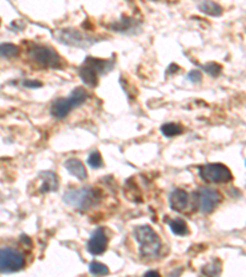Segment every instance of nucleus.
I'll return each instance as SVG.
<instances>
[{
	"label": "nucleus",
	"mask_w": 246,
	"mask_h": 277,
	"mask_svg": "<svg viewBox=\"0 0 246 277\" xmlns=\"http://www.w3.org/2000/svg\"><path fill=\"white\" fill-rule=\"evenodd\" d=\"M88 163L94 169H98V168L102 166V158H101V154L98 153V150L92 152V154H90L89 159H88Z\"/></svg>",
	"instance_id": "4be33fe9"
},
{
	"label": "nucleus",
	"mask_w": 246,
	"mask_h": 277,
	"mask_svg": "<svg viewBox=\"0 0 246 277\" xmlns=\"http://www.w3.org/2000/svg\"><path fill=\"white\" fill-rule=\"evenodd\" d=\"M64 202L79 211H88L94 204L101 198L98 190L94 188H78V190H69L64 194Z\"/></svg>",
	"instance_id": "f03ea898"
},
{
	"label": "nucleus",
	"mask_w": 246,
	"mask_h": 277,
	"mask_svg": "<svg viewBox=\"0 0 246 277\" xmlns=\"http://www.w3.org/2000/svg\"><path fill=\"white\" fill-rule=\"evenodd\" d=\"M40 178L42 180L41 185V192H53L57 191L60 188V180H58L57 174L52 172H44L40 174Z\"/></svg>",
	"instance_id": "9b49d317"
},
{
	"label": "nucleus",
	"mask_w": 246,
	"mask_h": 277,
	"mask_svg": "<svg viewBox=\"0 0 246 277\" xmlns=\"http://www.w3.org/2000/svg\"><path fill=\"white\" fill-rule=\"evenodd\" d=\"M134 236L140 246V255L143 258H154L162 249L159 236L149 226H139L134 229Z\"/></svg>",
	"instance_id": "f257e3e1"
},
{
	"label": "nucleus",
	"mask_w": 246,
	"mask_h": 277,
	"mask_svg": "<svg viewBox=\"0 0 246 277\" xmlns=\"http://www.w3.org/2000/svg\"><path fill=\"white\" fill-rule=\"evenodd\" d=\"M222 194L214 188H202L196 192V201L198 208L203 213H212L222 202Z\"/></svg>",
	"instance_id": "6e6552de"
},
{
	"label": "nucleus",
	"mask_w": 246,
	"mask_h": 277,
	"mask_svg": "<svg viewBox=\"0 0 246 277\" xmlns=\"http://www.w3.org/2000/svg\"><path fill=\"white\" fill-rule=\"evenodd\" d=\"M200 175L203 180L212 184H226L232 180L229 168L220 163L203 165L200 170Z\"/></svg>",
	"instance_id": "423d86ee"
},
{
	"label": "nucleus",
	"mask_w": 246,
	"mask_h": 277,
	"mask_svg": "<svg viewBox=\"0 0 246 277\" xmlns=\"http://www.w3.org/2000/svg\"><path fill=\"white\" fill-rule=\"evenodd\" d=\"M86 98L88 92H85L82 88H76V90H73V92H72L68 98H57V100L53 102L52 108H50V114H52V116L56 117L57 120L66 118L73 108L82 105V104L86 101Z\"/></svg>",
	"instance_id": "7ed1b4c3"
},
{
	"label": "nucleus",
	"mask_w": 246,
	"mask_h": 277,
	"mask_svg": "<svg viewBox=\"0 0 246 277\" xmlns=\"http://www.w3.org/2000/svg\"><path fill=\"white\" fill-rule=\"evenodd\" d=\"M56 40L60 44H68L72 47H78V48H88L92 46L96 41L92 36L82 32V31L76 30V28H63V30H57L54 32Z\"/></svg>",
	"instance_id": "20e7f679"
},
{
	"label": "nucleus",
	"mask_w": 246,
	"mask_h": 277,
	"mask_svg": "<svg viewBox=\"0 0 246 277\" xmlns=\"http://www.w3.org/2000/svg\"><path fill=\"white\" fill-rule=\"evenodd\" d=\"M187 79L196 84V82H202V73L200 70H191L187 74Z\"/></svg>",
	"instance_id": "5701e85b"
},
{
	"label": "nucleus",
	"mask_w": 246,
	"mask_h": 277,
	"mask_svg": "<svg viewBox=\"0 0 246 277\" xmlns=\"http://www.w3.org/2000/svg\"><path fill=\"white\" fill-rule=\"evenodd\" d=\"M24 86L30 88V89H36V88L42 86V82L38 80H25L24 82Z\"/></svg>",
	"instance_id": "b1692460"
},
{
	"label": "nucleus",
	"mask_w": 246,
	"mask_h": 277,
	"mask_svg": "<svg viewBox=\"0 0 246 277\" xmlns=\"http://www.w3.org/2000/svg\"><path fill=\"white\" fill-rule=\"evenodd\" d=\"M89 270L94 276H106L110 272L108 266L101 262H98V261H94V262L90 264Z\"/></svg>",
	"instance_id": "aec40b11"
},
{
	"label": "nucleus",
	"mask_w": 246,
	"mask_h": 277,
	"mask_svg": "<svg viewBox=\"0 0 246 277\" xmlns=\"http://www.w3.org/2000/svg\"><path fill=\"white\" fill-rule=\"evenodd\" d=\"M85 63L92 66V68L98 72V74L108 73V72L111 70L112 66H114V62H112V60H98V58H92V57H88L86 60H85Z\"/></svg>",
	"instance_id": "4468645a"
},
{
	"label": "nucleus",
	"mask_w": 246,
	"mask_h": 277,
	"mask_svg": "<svg viewBox=\"0 0 246 277\" xmlns=\"http://www.w3.org/2000/svg\"><path fill=\"white\" fill-rule=\"evenodd\" d=\"M190 196L182 188H176L170 195V207L176 212L184 211L188 206Z\"/></svg>",
	"instance_id": "9d476101"
},
{
	"label": "nucleus",
	"mask_w": 246,
	"mask_h": 277,
	"mask_svg": "<svg viewBox=\"0 0 246 277\" xmlns=\"http://www.w3.org/2000/svg\"><path fill=\"white\" fill-rule=\"evenodd\" d=\"M198 9L203 14L210 15V16H220L223 14L222 5L214 2H202L200 4H198Z\"/></svg>",
	"instance_id": "2eb2a0df"
},
{
	"label": "nucleus",
	"mask_w": 246,
	"mask_h": 277,
	"mask_svg": "<svg viewBox=\"0 0 246 277\" xmlns=\"http://www.w3.org/2000/svg\"><path fill=\"white\" fill-rule=\"evenodd\" d=\"M202 69L206 72L207 74H210V76H218L219 74L222 73V66L218 64V63L216 62H210V63H207V64L202 66Z\"/></svg>",
	"instance_id": "412c9836"
},
{
	"label": "nucleus",
	"mask_w": 246,
	"mask_h": 277,
	"mask_svg": "<svg viewBox=\"0 0 246 277\" xmlns=\"http://www.w3.org/2000/svg\"><path fill=\"white\" fill-rule=\"evenodd\" d=\"M79 76L82 79V82L89 86H96L98 82V74L92 66L84 62V64L79 68Z\"/></svg>",
	"instance_id": "ddd939ff"
},
{
	"label": "nucleus",
	"mask_w": 246,
	"mask_h": 277,
	"mask_svg": "<svg viewBox=\"0 0 246 277\" xmlns=\"http://www.w3.org/2000/svg\"><path fill=\"white\" fill-rule=\"evenodd\" d=\"M25 268V258L14 248L5 246L0 249V274L18 272Z\"/></svg>",
	"instance_id": "39448f33"
},
{
	"label": "nucleus",
	"mask_w": 246,
	"mask_h": 277,
	"mask_svg": "<svg viewBox=\"0 0 246 277\" xmlns=\"http://www.w3.org/2000/svg\"><path fill=\"white\" fill-rule=\"evenodd\" d=\"M108 245V239L106 236L104 228H98L94 232V234L88 243V250L92 255H101L106 252Z\"/></svg>",
	"instance_id": "1a4fd4ad"
},
{
	"label": "nucleus",
	"mask_w": 246,
	"mask_h": 277,
	"mask_svg": "<svg viewBox=\"0 0 246 277\" xmlns=\"http://www.w3.org/2000/svg\"><path fill=\"white\" fill-rule=\"evenodd\" d=\"M170 229L174 234L176 236H187L188 234V226L186 224L184 220L181 218H176V220H172L170 222Z\"/></svg>",
	"instance_id": "dca6fc26"
},
{
	"label": "nucleus",
	"mask_w": 246,
	"mask_h": 277,
	"mask_svg": "<svg viewBox=\"0 0 246 277\" xmlns=\"http://www.w3.org/2000/svg\"><path fill=\"white\" fill-rule=\"evenodd\" d=\"M181 274H182V268H176V270H174L169 275V277H180Z\"/></svg>",
	"instance_id": "393cba45"
},
{
	"label": "nucleus",
	"mask_w": 246,
	"mask_h": 277,
	"mask_svg": "<svg viewBox=\"0 0 246 277\" xmlns=\"http://www.w3.org/2000/svg\"><path fill=\"white\" fill-rule=\"evenodd\" d=\"M144 277H162V276H160V274L158 272V271L150 270V271H148L146 275H144Z\"/></svg>",
	"instance_id": "a878e982"
},
{
	"label": "nucleus",
	"mask_w": 246,
	"mask_h": 277,
	"mask_svg": "<svg viewBox=\"0 0 246 277\" xmlns=\"http://www.w3.org/2000/svg\"><path fill=\"white\" fill-rule=\"evenodd\" d=\"M32 60L44 68H60L62 66L60 56L48 46H34L30 50Z\"/></svg>",
	"instance_id": "0eeeda50"
},
{
	"label": "nucleus",
	"mask_w": 246,
	"mask_h": 277,
	"mask_svg": "<svg viewBox=\"0 0 246 277\" xmlns=\"http://www.w3.org/2000/svg\"><path fill=\"white\" fill-rule=\"evenodd\" d=\"M222 272V262L219 260L212 261L202 268V274L207 277H219Z\"/></svg>",
	"instance_id": "f3484780"
},
{
	"label": "nucleus",
	"mask_w": 246,
	"mask_h": 277,
	"mask_svg": "<svg viewBox=\"0 0 246 277\" xmlns=\"http://www.w3.org/2000/svg\"><path fill=\"white\" fill-rule=\"evenodd\" d=\"M64 166H66V169L68 170L73 176H76L78 180L80 181L86 180L88 178L86 168L84 166L82 162H80L79 159H68V160L64 163Z\"/></svg>",
	"instance_id": "f8f14e48"
},
{
	"label": "nucleus",
	"mask_w": 246,
	"mask_h": 277,
	"mask_svg": "<svg viewBox=\"0 0 246 277\" xmlns=\"http://www.w3.org/2000/svg\"><path fill=\"white\" fill-rule=\"evenodd\" d=\"M162 132L165 137H175V136L181 134L184 132V128L180 126V124H165L164 126L162 127Z\"/></svg>",
	"instance_id": "6ab92c4d"
},
{
	"label": "nucleus",
	"mask_w": 246,
	"mask_h": 277,
	"mask_svg": "<svg viewBox=\"0 0 246 277\" xmlns=\"http://www.w3.org/2000/svg\"><path fill=\"white\" fill-rule=\"evenodd\" d=\"M20 53V48L12 44H0V57L12 58Z\"/></svg>",
	"instance_id": "a211bd4d"
}]
</instances>
